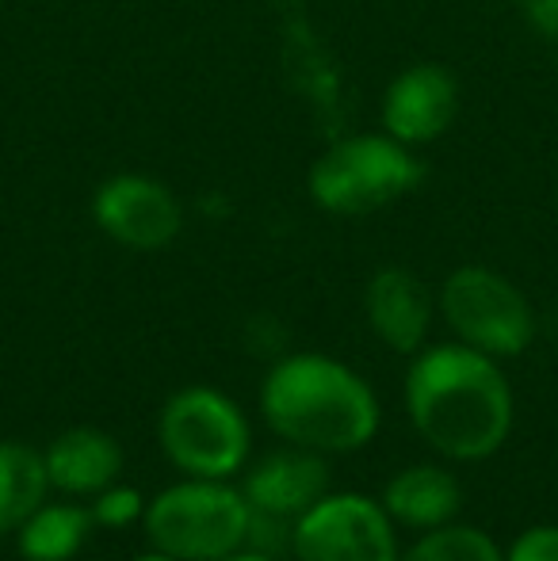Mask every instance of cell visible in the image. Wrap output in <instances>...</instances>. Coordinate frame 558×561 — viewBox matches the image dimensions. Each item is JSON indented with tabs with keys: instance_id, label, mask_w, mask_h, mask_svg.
<instances>
[{
	"instance_id": "obj_1",
	"label": "cell",
	"mask_w": 558,
	"mask_h": 561,
	"mask_svg": "<svg viewBox=\"0 0 558 561\" xmlns=\"http://www.w3.org/2000/svg\"><path fill=\"white\" fill-rule=\"evenodd\" d=\"M406 409L424 444L455 462H482L513 432V390L501 363L459 340L413 355Z\"/></svg>"
},
{
	"instance_id": "obj_2",
	"label": "cell",
	"mask_w": 558,
	"mask_h": 561,
	"mask_svg": "<svg viewBox=\"0 0 558 561\" xmlns=\"http://www.w3.org/2000/svg\"><path fill=\"white\" fill-rule=\"evenodd\" d=\"M261 413L283 444L318 455H352L379 432L375 390L321 352L283 355L261 386Z\"/></svg>"
},
{
	"instance_id": "obj_3",
	"label": "cell",
	"mask_w": 558,
	"mask_h": 561,
	"mask_svg": "<svg viewBox=\"0 0 558 561\" xmlns=\"http://www.w3.org/2000/svg\"><path fill=\"white\" fill-rule=\"evenodd\" d=\"M424 161L418 149L390 134H344L314 157L306 172V192L314 207L337 218H364L418 192Z\"/></svg>"
},
{
	"instance_id": "obj_4",
	"label": "cell",
	"mask_w": 558,
	"mask_h": 561,
	"mask_svg": "<svg viewBox=\"0 0 558 561\" xmlns=\"http://www.w3.org/2000/svg\"><path fill=\"white\" fill-rule=\"evenodd\" d=\"M253 508L223 478H187L146 501L149 550L176 561H218L246 547Z\"/></svg>"
},
{
	"instance_id": "obj_5",
	"label": "cell",
	"mask_w": 558,
	"mask_h": 561,
	"mask_svg": "<svg viewBox=\"0 0 558 561\" xmlns=\"http://www.w3.org/2000/svg\"><path fill=\"white\" fill-rule=\"evenodd\" d=\"M157 439L176 470L187 478H234L246 470L253 428L238 401L210 386H184L164 401Z\"/></svg>"
},
{
	"instance_id": "obj_6",
	"label": "cell",
	"mask_w": 558,
	"mask_h": 561,
	"mask_svg": "<svg viewBox=\"0 0 558 561\" xmlns=\"http://www.w3.org/2000/svg\"><path fill=\"white\" fill-rule=\"evenodd\" d=\"M436 310L459 344L493 359H513L536 340V310L509 275L482 264H463L440 283Z\"/></svg>"
},
{
	"instance_id": "obj_7",
	"label": "cell",
	"mask_w": 558,
	"mask_h": 561,
	"mask_svg": "<svg viewBox=\"0 0 558 561\" xmlns=\"http://www.w3.org/2000/svg\"><path fill=\"white\" fill-rule=\"evenodd\" d=\"M395 519L364 493H326L295 519V561H398Z\"/></svg>"
},
{
	"instance_id": "obj_8",
	"label": "cell",
	"mask_w": 558,
	"mask_h": 561,
	"mask_svg": "<svg viewBox=\"0 0 558 561\" xmlns=\"http://www.w3.org/2000/svg\"><path fill=\"white\" fill-rule=\"evenodd\" d=\"M92 222L123 249L161 252L184 229V203L164 180L146 172H115L92 192Z\"/></svg>"
},
{
	"instance_id": "obj_9",
	"label": "cell",
	"mask_w": 558,
	"mask_h": 561,
	"mask_svg": "<svg viewBox=\"0 0 558 561\" xmlns=\"http://www.w3.org/2000/svg\"><path fill=\"white\" fill-rule=\"evenodd\" d=\"M463 112V84L440 61H413L390 77L379 100V126L410 149L432 146Z\"/></svg>"
},
{
	"instance_id": "obj_10",
	"label": "cell",
	"mask_w": 558,
	"mask_h": 561,
	"mask_svg": "<svg viewBox=\"0 0 558 561\" xmlns=\"http://www.w3.org/2000/svg\"><path fill=\"white\" fill-rule=\"evenodd\" d=\"M241 493L253 512L295 524L303 512H310L329 493L326 455L291 444L272 450L261 462L249 466V473L241 478Z\"/></svg>"
},
{
	"instance_id": "obj_11",
	"label": "cell",
	"mask_w": 558,
	"mask_h": 561,
	"mask_svg": "<svg viewBox=\"0 0 558 561\" xmlns=\"http://www.w3.org/2000/svg\"><path fill=\"white\" fill-rule=\"evenodd\" d=\"M432 290L424 287L421 275H413L410 267H379L367 279L364 290V313L372 333L398 355H418L429 344L432 329Z\"/></svg>"
},
{
	"instance_id": "obj_12",
	"label": "cell",
	"mask_w": 558,
	"mask_h": 561,
	"mask_svg": "<svg viewBox=\"0 0 558 561\" xmlns=\"http://www.w3.org/2000/svg\"><path fill=\"white\" fill-rule=\"evenodd\" d=\"M50 489L69 496H96L123 473V447L104 428H69L43 450Z\"/></svg>"
},
{
	"instance_id": "obj_13",
	"label": "cell",
	"mask_w": 558,
	"mask_h": 561,
	"mask_svg": "<svg viewBox=\"0 0 558 561\" xmlns=\"http://www.w3.org/2000/svg\"><path fill=\"white\" fill-rule=\"evenodd\" d=\"M383 508L395 524L413 527V531H432V527H444L459 516L463 485L444 466H406L383 489Z\"/></svg>"
},
{
	"instance_id": "obj_14",
	"label": "cell",
	"mask_w": 558,
	"mask_h": 561,
	"mask_svg": "<svg viewBox=\"0 0 558 561\" xmlns=\"http://www.w3.org/2000/svg\"><path fill=\"white\" fill-rule=\"evenodd\" d=\"M92 531V512L84 504H38L15 531L23 561H69Z\"/></svg>"
},
{
	"instance_id": "obj_15",
	"label": "cell",
	"mask_w": 558,
	"mask_h": 561,
	"mask_svg": "<svg viewBox=\"0 0 558 561\" xmlns=\"http://www.w3.org/2000/svg\"><path fill=\"white\" fill-rule=\"evenodd\" d=\"M50 478L35 447L20 439H0V535L20 531V524L46 501Z\"/></svg>"
},
{
	"instance_id": "obj_16",
	"label": "cell",
	"mask_w": 558,
	"mask_h": 561,
	"mask_svg": "<svg viewBox=\"0 0 558 561\" xmlns=\"http://www.w3.org/2000/svg\"><path fill=\"white\" fill-rule=\"evenodd\" d=\"M398 561H505L501 547L470 524H444L424 531L410 550H402Z\"/></svg>"
},
{
	"instance_id": "obj_17",
	"label": "cell",
	"mask_w": 558,
	"mask_h": 561,
	"mask_svg": "<svg viewBox=\"0 0 558 561\" xmlns=\"http://www.w3.org/2000/svg\"><path fill=\"white\" fill-rule=\"evenodd\" d=\"M89 512H92V524H100V527H130V524H141L146 501H141L138 489L112 481V485L92 496Z\"/></svg>"
},
{
	"instance_id": "obj_18",
	"label": "cell",
	"mask_w": 558,
	"mask_h": 561,
	"mask_svg": "<svg viewBox=\"0 0 558 561\" xmlns=\"http://www.w3.org/2000/svg\"><path fill=\"white\" fill-rule=\"evenodd\" d=\"M505 561H558V524H536L513 539Z\"/></svg>"
},
{
	"instance_id": "obj_19",
	"label": "cell",
	"mask_w": 558,
	"mask_h": 561,
	"mask_svg": "<svg viewBox=\"0 0 558 561\" xmlns=\"http://www.w3.org/2000/svg\"><path fill=\"white\" fill-rule=\"evenodd\" d=\"M521 12L539 35L558 43V0H521Z\"/></svg>"
},
{
	"instance_id": "obj_20",
	"label": "cell",
	"mask_w": 558,
	"mask_h": 561,
	"mask_svg": "<svg viewBox=\"0 0 558 561\" xmlns=\"http://www.w3.org/2000/svg\"><path fill=\"white\" fill-rule=\"evenodd\" d=\"M218 561H276V558H272V554H264V550L241 547V550H234V554H226V558H218Z\"/></svg>"
},
{
	"instance_id": "obj_21",
	"label": "cell",
	"mask_w": 558,
	"mask_h": 561,
	"mask_svg": "<svg viewBox=\"0 0 558 561\" xmlns=\"http://www.w3.org/2000/svg\"><path fill=\"white\" fill-rule=\"evenodd\" d=\"M130 561H176V558H164V554H157V550H146V554H138Z\"/></svg>"
}]
</instances>
